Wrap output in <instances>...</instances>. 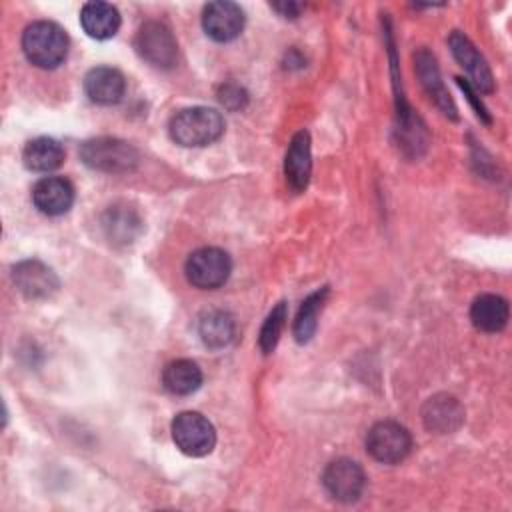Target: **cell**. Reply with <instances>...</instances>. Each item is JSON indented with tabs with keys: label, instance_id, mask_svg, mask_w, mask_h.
<instances>
[{
	"label": "cell",
	"instance_id": "cell-2",
	"mask_svg": "<svg viewBox=\"0 0 512 512\" xmlns=\"http://www.w3.org/2000/svg\"><path fill=\"white\" fill-rule=\"evenodd\" d=\"M22 50L30 64L52 70L66 60L68 36L56 22H32L22 34Z\"/></svg>",
	"mask_w": 512,
	"mask_h": 512
},
{
	"label": "cell",
	"instance_id": "cell-5",
	"mask_svg": "<svg viewBox=\"0 0 512 512\" xmlns=\"http://www.w3.org/2000/svg\"><path fill=\"white\" fill-rule=\"evenodd\" d=\"M134 48L138 56L156 68H172L178 58V44L174 34L162 22H144L136 36Z\"/></svg>",
	"mask_w": 512,
	"mask_h": 512
},
{
	"label": "cell",
	"instance_id": "cell-4",
	"mask_svg": "<svg viewBox=\"0 0 512 512\" xmlns=\"http://www.w3.org/2000/svg\"><path fill=\"white\" fill-rule=\"evenodd\" d=\"M172 440L176 448L188 456H206L214 450L216 430L200 412H180L172 420Z\"/></svg>",
	"mask_w": 512,
	"mask_h": 512
},
{
	"label": "cell",
	"instance_id": "cell-12",
	"mask_svg": "<svg viewBox=\"0 0 512 512\" xmlns=\"http://www.w3.org/2000/svg\"><path fill=\"white\" fill-rule=\"evenodd\" d=\"M34 206L46 216H60L74 204V186L64 176L40 178L32 188Z\"/></svg>",
	"mask_w": 512,
	"mask_h": 512
},
{
	"label": "cell",
	"instance_id": "cell-7",
	"mask_svg": "<svg viewBox=\"0 0 512 512\" xmlns=\"http://www.w3.org/2000/svg\"><path fill=\"white\" fill-rule=\"evenodd\" d=\"M368 454L382 464H398L412 450L410 432L392 420L376 422L366 434Z\"/></svg>",
	"mask_w": 512,
	"mask_h": 512
},
{
	"label": "cell",
	"instance_id": "cell-16",
	"mask_svg": "<svg viewBox=\"0 0 512 512\" xmlns=\"http://www.w3.org/2000/svg\"><path fill=\"white\" fill-rule=\"evenodd\" d=\"M414 64H416V74L424 86V90L430 94V98L436 102V106L450 118H456V106L450 98V94L446 92L444 88V82L440 78V72H438V66H436V60L434 56L422 48L416 52L414 56Z\"/></svg>",
	"mask_w": 512,
	"mask_h": 512
},
{
	"label": "cell",
	"instance_id": "cell-18",
	"mask_svg": "<svg viewBox=\"0 0 512 512\" xmlns=\"http://www.w3.org/2000/svg\"><path fill=\"white\" fill-rule=\"evenodd\" d=\"M80 24L90 38L108 40L120 28V14L108 2H88L80 10Z\"/></svg>",
	"mask_w": 512,
	"mask_h": 512
},
{
	"label": "cell",
	"instance_id": "cell-27",
	"mask_svg": "<svg viewBox=\"0 0 512 512\" xmlns=\"http://www.w3.org/2000/svg\"><path fill=\"white\" fill-rule=\"evenodd\" d=\"M270 6L286 18H296L302 10V4H298V2H276V4H270Z\"/></svg>",
	"mask_w": 512,
	"mask_h": 512
},
{
	"label": "cell",
	"instance_id": "cell-14",
	"mask_svg": "<svg viewBox=\"0 0 512 512\" xmlns=\"http://www.w3.org/2000/svg\"><path fill=\"white\" fill-rule=\"evenodd\" d=\"M312 172V150H310V134L300 130L292 136L286 158H284V176L288 186L294 192H302L308 186Z\"/></svg>",
	"mask_w": 512,
	"mask_h": 512
},
{
	"label": "cell",
	"instance_id": "cell-21",
	"mask_svg": "<svg viewBox=\"0 0 512 512\" xmlns=\"http://www.w3.org/2000/svg\"><path fill=\"white\" fill-rule=\"evenodd\" d=\"M162 384L168 392L176 396L192 394L202 384V370L192 360H186V358L172 360L170 364H166L162 372Z\"/></svg>",
	"mask_w": 512,
	"mask_h": 512
},
{
	"label": "cell",
	"instance_id": "cell-24",
	"mask_svg": "<svg viewBox=\"0 0 512 512\" xmlns=\"http://www.w3.org/2000/svg\"><path fill=\"white\" fill-rule=\"evenodd\" d=\"M286 318H288V308H286V302H278L270 314L266 316L262 328H260V336H258V346L264 354H270L278 340H280V334L284 330V324H286Z\"/></svg>",
	"mask_w": 512,
	"mask_h": 512
},
{
	"label": "cell",
	"instance_id": "cell-15",
	"mask_svg": "<svg viewBox=\"0 0 512 512\" xmlns=\"http://www.w3.org/2000/svg\"><path fill=\"white\" fill-rule=\"evenodd\" d=\"M84 90L92 102L110 106L122 100L126 92V80L120 70L110 66H98L84 76Z\"/></svg>",
	"mask_w": 512,
	"mask_h": 512
},
{
	"label": "cell",
	"instance_id": "cell-17",
	"mask_svg": "<svg viewBox=\"0 0 512 512\" xmlns=\"http://www.w3.org/2000/svg\"><path fill=\"white\" fill-rule=\"evenodd\" d=\"M510 318L506 298L498 294H480L470 306V320L482 332H500Z\"/></svg>",
	"mask_w": 512,
	"mask_h": 512
},
{
	"label": "cell",
	"instance_id": "cell-22",
	"mask_svg": "<svg viewBox=\"0 0 512 512\" xmlns=\"http://www.w3.org/2000/svg\"><path fill=\"white\" fill-rule=\"evenodd\" d=\"M102 226L112 242H132L140 232V218L128 206H110L104 214Z\"/></svg>",
	"mask_w": 512,
	"mask_h": 512
},
{
	"label": "cell",
	"instance_id": "cell-10",
	"mask_svg": "<svg viewBox=\"0 0 512 512\" xmlns=\"http://www.w3.org/2000/svg\"><path fill=\"white\" fill-rule=\"evenodd\" d=\"M202 26L212 40L230 42L238 38L244 28V10L238 4L226 0L210 2L204 6Z\"/></svg>",
	"mask_w": 512,
	"mask_h": 512
},
{
	"label": "cell",
	"instance_id": "cell-25",
	"mask_svg": "<svg viewBox=\"0 0 512 512\" xmlns=\"http://www.w3.org/2000/svg\"><path fill=\"white\" fill-rule=\"evenodd\" d=\"M220 102L226 106V108H242L244 102H246V92L236 86V84H226L222 90H220Z\"/></svg>",
	"mask_w": 512,
	"mask_h": 512
},
{
	"label": "cell",
	"instance_id": "cell-23",
	"mask_svg": "<svg viewBox=\"0 0 512 512\" xmlns=\"http://www.w3.org/2000/svg\"><path fill=\"white\" fill-rule=\"evenodd\" d=\"M326 298H328V286L312 292L302 302V306L298 310V316L294 320V338H296V342L304 344L314 336L316 326H318V316L322 312V306H324Z\"/></svg>",
	"mask_w": 512,
	"mask_h": 512
},
{
	"label": "cell",
	"instance_id": "cell-9",
	"mask_svg": "<svg viewBox=\"0 0 512 512\" xmlns=\"http://www.w3.org/2000/svg\"><path fill=\"white\" fill-rule=\"evenodd\" d=\"M450 50L454 54V58L458 60V64L466 70L468 74V84L476 90V92H484L490 94L494 92V76L490 66L486 64L484 56L476 50V46L470 42L468 36H464L462 32L454 30L448 38Z\"/></svg>",
	"mask_w": 512,
	"mask_h": 512
},
{
	"label": "cell",
	"instance_id": "cell-8",
	"mask_svg": "<svg viewBox=\"0 0 512 512\" xmlns=\"http://www.w3.org/2000/svg\"><path fill=\"white\" fill-rule=\"evenodd\" d=\"M322 484L334 500L350 504L362 496L366 486V476L358 462L340 458L326 466L322 474Z\"/></svg>",
	"mask_w": 512,
	"mask_h": 512
},
{
	"label": "cell",
	"instance_id": "cell-3",
	"mask_svg": "<svg viewBox=\"0 0 512 512\" xmlns=\"http://www.w3.org/2000/svg\"><path fill=\"white\" fill-rule=\"evenodd\" d=\"M80 158L88 168L108 174L130 172L140 160L138 150L132 144L110 136L86 140L80 148Z\"/></svg>",
	"mask_w": 512,
	"mask_h": 512
},
{
	"label": "cell",
	"instance_id": "cell-19",
	"mask_svg": "<svg viewBox=\"0 0 512 512\" xmlns=\"http://www.w3.org/2000/svg\"><path fill=\"white\" fill-rule=\"evenodd\" d=\"M64 156H66V152L62 148V144L48 136L30 140L22 152V160H24L26 168L32 172H52L62 166Z\"/></svg>",
	"mask_w": 512,
	"mask_h": 512
},
{
	"label": "cell",
	"instance_id": "cell-1",
	"mask_svg": "<svg viewBox=\"0 0 512 512\" xmlns=\"http://www.w3.org/2000/svg\"><path fill=\"white\" fill-rule=\"evenodd\" d=\"M224 134V118L206 106L184 108L170 120V136L184 148H200L216 142Z\"/></svg>",
	"mask_w": 512,
	"mask_h": 512
},
{
	"label": "cell",
	"instance_id": "cell-6",
	"mask_svg": "<svg viewBox=\"0 0 512 512\" xmlns=\"http://www.w3.org/2000/svg\"><path fill=\"white\" fill-rule=\"evenodd\" d=\"M184 272L192 286L200 290H214L228 280L232 272V262L224 250L206 246L188 256Z\"/></svg>",
	"mask_w": 512,
	"mask_h": 512
},
{
	"label": "cell",
	"instance_id": "cell-26",
	"mask_svg": "<svg viewBox=\"0 0 512 512\" xmlns=\"http://www.w3.org/2000/svg\"><path fill=\"white\" fill-rule=\"evenodd\" d=\"M456 82H458V86L462 88V92H464V96L468 98V102L474 106V110H476V114H478V118H482L486 124H490V116H488V110H486V106L480 102V98H478V92L468 84V80H464V78H456Z\"/></svg>",
	"mask_w": 512,
	"mask_h": 512
},
{
	"label": "cell",
	"instance_id": "cell-11",
	"mask_svg": "<svg viewBox=\"0 0 512 512\" xmlns=\"http://www.w3.org/2000/svg\"><path fill=\"white\" fill-rule=\"evenodd\" d=\"M12 280H14V286L18 288V292H22L30 300L50 298L60 286L54 270L48 268L40 260L18 262L12 268Z\"/></svg>",
	"mask_w": 512,
	"mask_h": 512
},
{
	"label": "cell",
	"instance_id": "cell-13",
	"mask_svg": "<svg viewBox=\"0 0 512 512\" xmlns=\"http://www.w3.org/2000/svg\"><path fill=\"white\" fill-rule=\"evenodd\" d=\"M422 420L430 432L452 434L464 422V408L454 396L436 394L424 402Z\"/></svg>",
	"mask_w": 512,
	"mask_h": 512
},
{
	"label": "cell",
	"instance_id": "cell-20",
	"mask_svg": "<svg viewBox=\"0 0 512 512\" xmlns=\"http://www.w3.org/2000/svg\"><path fill=\"white\" fill-rule=\"evenodd\" d=\"M234 332H236L234 318L226 310H220V308L206 310L198 320V334L208 348L228 346L234 338Z\"/></svg>",
	"mask_w": 512,
	"mask_h": 512
}]
</instances>
